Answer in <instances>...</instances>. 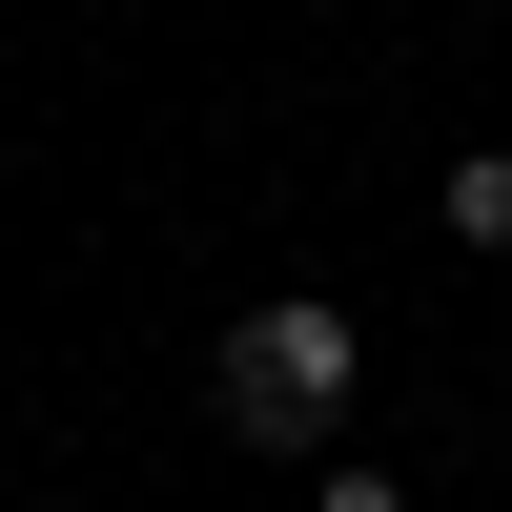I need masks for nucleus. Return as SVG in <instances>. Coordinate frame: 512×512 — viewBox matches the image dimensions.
<instances>
[{"instance_id": "nucleus-1", "label": "nucleus", "mask_w": 512, "mask_h": 512, "mask_svg": "<svg viewBox=\"0 0 512 512\" xmlns=\"http://www.w3.org/2000/svg\"><path fill=\"white\" fill-rule=\"evenodd\" d=\"M349 308H328V287H267V308L226 328V431L246 451H328V410H349Z\"/></svg>"}, {"instance_id": "nucleus-2", "label": "nucleus", "mask_w": 512, "mask_h": 512, "mask_svg": "<svg viewBox=\"0 0 512 512\" xmlns=\"http://www.w3.org/2000/svg\"><path fill=\"white\" fill-rule=\"evenodd\" d=\"M451 246H512V144H472V164H451Z\"/></svg>"}, {"instance_id": "nucleus-3", "label": "nucleus", "mask_w": 512, "mask_h": 512, "mask_svg": "<svg viewBox=\"0 0 512 512\" xmlns=\"http://www.w3.org/2000/svg\"><path fill=\"white\" fill-rule=\"evenodd\" d=\"M308 512H410V492H390V472H328V492H308Z\"/></svg>"}]
</instances>
